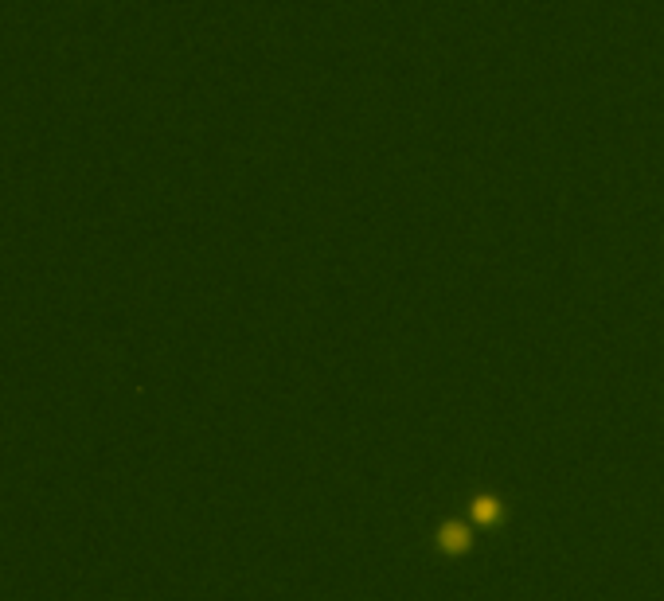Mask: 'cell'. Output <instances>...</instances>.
Listing matches in <instances>:
<instances>
[{"label": "cell", "instance_id": "obj_1", "mask_svg": "<svg viewBox=\"0 0 664 601\" xmlns=\"http://www.w3.org/2000/svg\"><path fill=\"white\" fill-rule=\"evenodd\" d=\"M473 547V531L461 520H442L438 527V551L442 555H465Z\"/></svg>", "mask_w": 664, "mask_h": 601}, {"label": "cell", "instance_id": "obj_2", "mask_svg": "<svg viewBox=\"0 0 664 601\" xmlns=\"http://www.w3.org/2000/svg\"><path fill=\"white\" fill-rule=\"evenodd\" d=\"M469 520L481 523V527H497L504 520V504L497 496H473L469 500Z\"/></svg>", "mask_w": 664, "mask_h": 601}]
</instances>
